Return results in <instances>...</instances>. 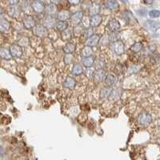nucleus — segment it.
I'll return each mask as SVG.
<instances>
[{
    "instance_id": "obj_1",
    "label": "nucleus",
    "mask_w": 160,
    "mask_h": 160,
    "mask_svg": "<svg viewBox=\"0 0 160 160\" xmlns=\"http://www.w3.org/2000/svg\"><path fill=\"white\" fill-rule=\"evenodd\" d=\"M152 116L147 111H143L138 116V123L141 126H148L152 123Z\"/></svg>"
},
{
    "instance_id": "obj_2",
    "label": "nucleus",
    "mask_w": 160,
    "mask_h": 160,
    "mask_svg": "<svg viewBox=\"0 0 160 160\" xmlns=\"http://www.w3.org/2000/svg\"><path fill=\"white\" fill-rule=\"evenodd\" d=\"M111 50L114 54H115L117 55H121L124 52L125 50V45L124 43L122 40H119L117 42L113 43L111 45Z\"/></svg>"
},
{
    "instance_id": "obj_3",
    "label": "nucleus",
    "mask_w": 160,
    "mask_h": 160,
    "mask_svg": "<svg viewBox=\"0 0 160 160\" xmlns=\"http://www.w3.org/2000/svg\"><path fill=\"white\" fill-rule=\"evenodd\" d=\"M84 14L83 12L82 11H76L75 13H73L72 15H71V24L75 27L76 26L79 25L82 22V20L83 19Z\"/></svg>"
},
{
    "instance_id": "obj_4",
    "label": "nucleus",
    "mask_w": 160,
    "mask_h": 160,
    "mask_svg": "<svg viewBox=\"0 0 160 160\" xmlns=\"http://www.w3.org/2000/svg\"><path fill=\"white\" fill-rule=\"evenodd\" d=\"M9 51H10L11 57H14V58H20L23 54V48L19 44H12L9 48Z\"/></svg>"
},
{
    "instance_id": "obj_5",
    "label": "nucleus",
    "mask_w": 160,
    "mask_h": 160,
    "mask_svg": "<svg viewBox=\"0 0 160 160\" xmlns=\"http://www.w3.org/2000/svg\"><path fill=\"white\" fill-rule=\"evenodd\" d=\"M23 27L27 30H31L33 29L36 26L35 20L34 19V17L29 15H26L24 17L23 20Z\"/></svg>"
},
{
    "instance_id": "obj_6",
    "label": "nucleus",
    "mask_w": 160,
    "mask_h": 160,
    "mask_svg": "<svg viewBox=\"0 0 160 160\" xmlns=\"http://www.w3.org/2000/svg\"><path fill=\"white\" fill-rule=\"evenodd\" d=\"M43 26L47 29L55 27L56 24V19L55 15H46L43 20Z\"/></svg>"
},
{
    "instance_id": "obj_7",
    "label": "nucleus",
    "mask_w": 160,
    "mask_h": 160,
    "mask_svg": "<svg viewBox=\"0 0 160 160\" xmlns=\"http://www.w3.org/2000/svg\"><path fill=\"white\" fill-rule=\"evenodd\" d=\"M32 10L35 12L36 14H43L45 10V5H44L43 2L42 1H33L31 4Z\"/></svg>"
},
{
    "instance_id": "obj_8",
    "label": "nucleus",
    "mask_w": 160,
    "mask_h": 160,
    "mask_svg": "<svg viewBox=\"0 0 160 160\" xmlns=\"http://www.w3.org/2000/svg\"><path fill=\"white\" fill-rule=\"evenodd\" d=\"M103 82L106 87L111 88L113 86L115 85L116 82H117V78L115 75L109 73L107 75H105Z\"/></svg>"
},
{
    "instance_id": "obj_9",
    "label": "nucleus",
    "mask_w": 160,
    "mask_h": 160,
    "mask_svg": "<svg viewBox=\"0 0 160 160\" xmlns=\"http://www.w3.org/2000/svg\"><path fill=\"white\" fill-rule=\"evenodd\" d=\"M33 34L39 38H43L47 35V29L43 25H37L33 28Z\"/></svg>"
},
{
    "instance_id": "obj_10",
    "label": "nucleus",
    "mask_w": 160,
    "mask_h": 160,
    "mask_svg": "<svg viewBox=\"0 0 160 160\" xmlns=\"http://www.w3.org/2000/svg\"><path fill=\"white\" fill-rule=\"evenodd\" d=\"M107 28L111 32H118L121 28V24L115 19H111L108 22Z\"/></svg>"
},
{
    "instance_id": "obj_11",
    "label": "nucleus",
    "mask_w": 160,
    "mask_h": 160,
    "mask_svg": "<svg viewBox=\"0 0 160 160\" xmlns=\"http://www.w3.org/2000/svg\"><path fill=\"white\" fill-rule=\"evenodd\" d=\"M102 21H103V17L99 15H95L90 16V25H91V27H99L100 24L102 23Z\"/></svg>"
},
{
    "instance_id": "obj_12",
    "label": "nucleus",
    "mask_w": 160,
    "mask_h": 160,
    "mask_svg": "<svg viewBox=\"0 0 160 160\" xmlns=\"http://www.w3.org/2000/svg\"><path fill=\"white\" fill-rule=\"evenodd\" d=\"M145 27L147 28L149 31H155L157 30H159L160 24L158 21H154V20H147L144 23Z\"/></svg>"
},
{
    "instance_id": "obj_13",
    "label": "nucleus",
    "mask_w": 160,
    "mask_h": 160,
    "mask_svg": "<svg viewBox=\"0 0 160 160\" xmlns=\"http://www.w3.org/2000/svg\"><path fill=\"white\" fill-rule=\"evenodd\" d=\"M100 41V36L98 35H94L91 37L88 38L87 41H86V46L87 47H96Z\"/></svg>"
},
{
    "instance_id": "obj_14",
    "label": "nucleus",
    "mask_w": 160,
    "mask_h": 160,
    "mask_svg": "<svg viewBox=\"0 0 160 160\" xmlns=\"http://www.w3.org/2000/svg\"><path fill=\"white\" fill-rule=\"evenodd\" d=\"M58 19L60 22H67L68 20H70L71 18V12L68 10H61L58 12Z\"/></svg>"
},
{
    "instance_id": "obj_15",
    "label": "nucleus",
    "mask_w": 160,
    "mask_h": 160,
    "mask_svg": "<svg viewBox=\"0 0 160 160\" xmlns=\"http://www.w3.org/2000/svg\"><path fill=\"white\" fill-rule=\"evenodd\" d=\"M57 6L54 4L52 2L49 3L47 5L45 6V10L44 11L46 12V15H55L57 13Z\"/></svg>"
},
{
    "instance_id": "obj_16",
    "label": "nucleus",
    "mask_w": 160,
    "mask_h": 160,
    "mask_svg": "<svg viewBox=\"0 0 160 160\" xmlns=\"http://www.w3.org/2000/svg\"><path fill=\"white\" fill-rule=\"evenodd\" d=\"M95 62V58L93 55L89 56V57L83 58L81 65L83 67H85L86 68H91L94 66Z\"/></svg>"
},
{
    "instance_id": "obj_17",
    "label": "nucleus",
    "mask_w": 160,
    "mask_h": 160,
    "mask_svg": "<svg viewBox=\"0 0 160 160\" xmlns=\"http://www.w3.org/2000/svg\"><path fill=\"white\" fill-rule=\"evenodd\" d=\"M21 9L19 7V5H14V6H10L8 9V14L12 18H18L20 15Z\"/></svg>"
},
{
    "instance_id": "obj_18",
    "label": "nucleus",
    "mask_w": 160,
    "mask_h": 160,
    "mask_svg": "<svg viewBox=\"0 0 160 160\" xmlns=\"http://www.w3.org/2000/svg\"><path fill=\"white\" fill-rule=\"evenodd\" d=\"M75 49L76 46L75 44L73 43H71V42H68L64 45V47H63V51L66 55H72L75 51Z\"/></svg>"
},
{
    "instance_id": "obj_19",
    "label": "nucleus",
    "mask_w": 160,
    "mask_h": 160,
    "mask_svg": "<svg viewBox=\"0 0 160 160\" xmlns=\"http://www.w3.org/2000/svg\"><path fill=\"white\" fill-rule=\"evenodd\" d=\"M104 7H105L106 9H107V10L115 11L117 9H119V3L117 1H115V0H108V1H106L104 3Z\"/></svg>"
},
{
    "instance_id": "obj_20",
    "label": "nucleus",
    "mask_w": 160,
    "mask_h": 160,
    "mask_svg": "<svg viewBox=\"0 0 160 160\" xmlns=\"http://www.w3.org/2000/svg\"><path fill=\"white\" fill-rule=\"evenodd\" d=\"M76 86V80L72 78L71 76H67V79H65L63 83V87L67 89H70V90H72L74 89L75 87Z\"/></svg>"
},
{
    "instance_id": "obj_21",
    "label": "nucleus",
    "mask_w": 160,
    "mask_h": 160,
    "mask_svg": "<svg viewBox=\"0 0 160 160\" xmlns=\"http://www.w3.org/2000/svg\"><path fill=\"white\" fill-rule=\"evenodd\" d=\"M84 71L83 67L80 63H76L73 66L71 70V73L73 75L75 76H79L80 75H82Z\"/></svg>"
},
{
    "instance_id": "obj_22",
    "label": "nucleus",
    "mask_w": 160,
    "mask_h": 160,
    "mask_svg": "<svg viewBox=\"0 0 160 160\" xmlns=\"http://www.w3.org/2000/svg\"><path fill=\"white\" fill-rule=\"evenodd\" d=\"M104 77H105V72H104L103 69V70H96L94 74V80L96 83H100L104 79Z\"/></svg>"
},
{
    "instance_id": "obj_23",
    "label": "nucleus",
    "mask_w": 160,
    "mask_h": 160,
    "mask_svg": "<svg viewBox=\"0 0 160 160\" xmlns=\"http://www.w3.org/2000/svg\"><path fill=\"white\" fill-rule=\"evenodd\" d=\"M100 5L99 4L96 3H91L90 7H89V12H90V15H99L100 12Z\"/></svg>"
},
{
    "instance_id": "obj_24",
    "label": "nucleus",
    "mask_w": 160,
    "mask_h": 160,
    "mask_svg": "<svg viewBox=\"0 0 160 160\" xmlns=\"http://www.w3.org/2000/svg\"><path fill=\"white\" fill-rule=\"evenodd\" d=\"M10 28H11V24L8 20L5 19L0 20V32L6 33L10 30Z\"/></svg>"
},
{
    "instance_id": "obj_25",
    "label": "nucleus",
    "mask_w": 160,
    "mask_h": 160,
    "mask_svg": "<svg viewBox=\"0 0 160 160\" xmlns=\"http://www.w3.org/2000/svg\"><path fill=\"white\" fill-rule=\"evenodd\" d=\"M72 36H73V32L69 28H67V30H65L64 31L61 32V38L65 42H67L68 43L72 39Z\"/></svg>"
},
{
    "instance_id": "obj_26",
    "label": "nucleus",
    "mask_w": 160,
    "mask_h": 160,
    "mask_svg": "<svg viewBox=\"0 0 160 160\" xmlns=\"http://www.w3.org/2000/svg\"><path fill=\"white\" fill-rule=\"evenodd\" d=\"M112 93V89L110 87H103L101 89L100 91V99H107L109 98Z\"/></svg>"
},
{
    "instance_id": "obj_27",
    "label": "nucleus",
    "mask_w": 160,
    "mask_h": 160,
    "mask_svg": "<svg viewBox=\"0 0 160 160\" xmlns=\"http://www.w3.org/2000/svg\"><path fill=\"white\" fill-rule=\"evenodd\" d=\"M0 57L5 60H10L11 59V55L9 49L6 47H1L0 48Z\"/></svg>"
},
{
    "instance_id": "obj_28",
    "label": "nucleus",
    "mask_w": 160,
    "mask_h": 160,
    "mask_svg": "<svg viewBox=\"0 0 160 160\" xmlns=\"http://www.w3.org/2000/svg\"><path fill=\"white\" fill-rule=\"evenodd\" d=\"M55 27V30L57 31L63 32L68 28V23L67 22H60V21H58V22H56Z\"/></svg>"
},
{
    "instance_id": "obj_29",
    "label": "nucleus",
    "mask_w": 160,
    "mask_h": 160,
    "mask_svg": "<svg viewBox=\"0 0 160 160\" xmlns=\"http://www.w3.org/2000/svg\"><path fill=\"white\" fill-rule=\"evenodd\" d=\"M108 40L111 43L119 41V40H120V34L119 32H111L108 35Z\"/></svg>"
},
{
    "instance_id": "obj_30",
    "label": "nucleus",
    "mask_w": 160,
    "mask_h": 160,
    "mask_svg": "<svg viewBox=\"0 0 160 160\" xmlns=\"http://www.w3.org/2000/svg\"><path fill=\"white\" fill-rule=\"evenodd\" d=\"M81 55L83 58H86V57H89V56H92L93 55V50H92L91 47H87L85 46L82 51H81Z\"/></svg>"
},
{
    "instance_id": "obj_31",
    "label": "nucleus",
    "mask_w": 160,
    "mask_h": 160,
    "mask_svg": "<svg viewBox=\"0 0 160 160\" xmlns=\"http://www.w3.org/2000/svg\"><path fill=\"white\" fill-rule=\"evenodd\" d=\"M143 43L138 42V43H135L131 47V51L134 52V53H139V52H140L143 50Z\"/></svg>"
},
{
    "instance_id": "obj_32",
    "label": "nucleus",
    "mask_w": 160,
    "mask_h": 160,
    "mask_svg": "<svg viewBox=\"0 0 160 160\" xmlns=\"http://www.w3.org/2000/svg\"><path fill=\"white\" fill-rule=\"evenodd\" d=\"M95 31H94V28L91 27H89L87 28H85L83 30V34H82V35H84L86 38H87V39L88 38H90V37H91L95 35Z\"/></svg>"
},
{
    "instance_id": "obj_33",
    "label": "nucleus",
    "mask_w": 160,
    "mask_h": 160,
    "mask_svg": "<svg viewBox=\"0 0 160 160\" xmlns=\"http://www.w3.org/2000/svg\"><path fill=\"white\" fill-rule=\"evenodd\" d=\"M84 28L83 27H81L79 25H78V26H76L74 27V31H73V33L75 34V36H79V35H82V34H83V31Z\"/></svg>"
},
{
    "instance_id": "obj_34",
    "label": "nucleus",
    "mask_w": 160,
    "mask_h": 160,
    "mask_svg": "<svg viewBox=\"0 0 160 160\" xmlns=\"http://www.w3.org/2000/svg\"><path fill=\"white\" fill-rule=\"evenodd\" d=\"M84 73H85V75L87 76V78L91 79V78H93V76H94L95 70L91 67L86 68V70H84Z\"/></svg>"
},
{
    "instance_id": "obj_35",
    "label": "nucleus",
    "mask_w": 160,
    "mask_h": 160,
    "mask_svg": "<svg viewBox=\"0 0 160 160\" xmlns=\"http://www.w3.org/2000/svg\"><path fill=\"white\" fill-rule=\"evenodd\" d=\"M94 65L95 66V69L96 70H103V68L104 67V66H105V63H104V61L101 59H99L95 62V63Z\"/></svg>"
},
{
    "instance_id": "obj_36",
    "label": "nucleus",
    "mask_w": 160,
    "mask_h": 160,
    "mask_svg": "<svg viewBox=\"0 0 160 160\" xmlns=\"http://www.w3.org/2000/svg\"><path fill=\"white\" fill-rule=\"evenodd\" d=\"M148 14L151 18H154V19L159 18L160 16V11L159 10H151V11H149Z\"/></svg>"
},
{
    "instance_id": "obj_37",
    "label": "nucleus",
    "mask_w": 160,
    "mask_h": 160,
    "mask_svg": "<svg viewBox=\"0 0 160 160\" xmlns=\"http://www.w3.org/2000/svg\"><path fill=\"white\" fill-rule=\"evenodd\" d=\"M120 95H121V91H120V89H116V90H112V93L111 96H113L114 99H119Z\"/></svg>"
},
{
    "instance_id": "obj_38",
    "label": "nucleus",
    "mask_w": 160,
    "mask_h": 160,
    "mask_svg": "<svg viewBox=\"0 0 160 160\" xmlns=\"http://www.w3.org/2000/svg\"><path fill=\"white\" fill-rule=\"evenodd\" d=\"M73 59H74V58H73L72 55H66V56L64 57V62L67 65L73 62Z\"/></svg>"
},
{
    "instance_id": "obj_39",
    "label": "nucleus",
    "mask_w": 160,
    "mask_h": 160,
    "mask_svg": "<svg viewBox=\"0 0 160 160\" xmlns=\"http://www.w3.org/2000/svg\"><path fill=\"white\" fill-rule=\"evenodd\" d=\"M122 17H123V19L124 20H127V21H129V20L131 19V18L132 17V15L130 11H124L123 13V15H122Z\"/></svg>"
},
{
    "instance_id": "obj_40",
    "label": "nucleus",
    "mask_w": 160,
    "mask_h": 160,
    "mask_svg": "<svg viewBox=\"0 0 160 160\" xmlns=\"http://www.w3.org/2000/svg\"><path fill=\"white\" fill-rule=\"evenodd\" d=\"M137 13H138V15L140 16H145L147 15V10L146 9H139V10H138L137 11Z\"/></svg>"
},
{
    "instance_id": "obj_41",
    "label": "nucleus",
    "mask_w": 160,
    "mask_h": 160,
    "mask_svg": "<svg viewBox=\"0 0 160 160\" xmlns=\"http://www.w3.org/2000/svg\"><path fill=\"white\" fill-rule=\"evenodd\" d=\"M4 154H5V151H4V148L2 146H0V158L3 157Z\"/></svg>"
},
{
    "instance_id": "obj_42",
    "label": "nucleus",
    "mask_w": 160,
    "mask_h": 160,
    "mask_svg": "<svg viewBox=\"0 0 160 160\" xmlns=\"http://www.w3.org/2000/svg\"><path fill=\"white\" fill-rule=\"evenodd\" d=\"M82 2H80V1H77V2H73V1H70V3L72 4V5H77V4H79L81 3Z\"/></svg>"
},
{
    "instance_id": "obj_43",
    "label": "nucleus",
    "mask_w": 160,
    "mask_h": 160,
    "mask_svg": "<svg viewBox=\"0 0 160 160\" xmlns=\"http://www.w3.org/2000/svg\"><path fill=\"white\" fill-rule=\"evenodd\" d=\"M3 10L0 8V20L1 19H3Z\"/></svg>"
},
{
    "instance_id": "obj_44",
    "label": "nucleus",
    "mask_w": 160,
    "mask_h": 160,
    "mask_svg": "<svg viewBox=\"0 0 160 160\" xmlns=\"http://www.w3.org/2000/svg\"><path fill=\"white\" fill-rule=\"evenodd\" d=\"M154 2L153 1H145L144 2V3H146V4H151V3H153Z\"/></svg>"
}]
</instances>
